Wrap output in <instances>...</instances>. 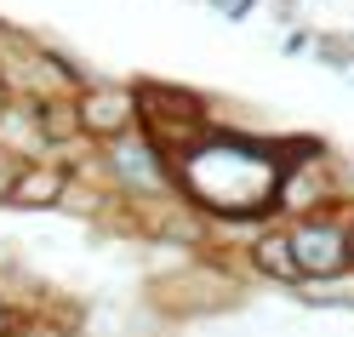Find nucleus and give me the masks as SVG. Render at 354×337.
I'll list each match as a JSON object with an SVG mask.
<instances>
[{
    "instance_id": "1",
    "label": "nucleus",
    "mask_w": 354,
    "mask_h": 337,
    "mask_svg": "<svg viewBox=\"0 0 354 337\" xmlns=\"http://www.w3.org/2000/svg\"><path fill=\"white\" fill-rule=\"evenodd\" d=\"M292 263H297V275H343V268L354 263V246H348V235H343V223H320V217H308V223H297L292 235Z\"/></svg>"
},
{
    "instance_id": "2",
    "label": "nucleus",
    "mask_w": 354,
    "mask_h": 337,
    "mask_svg": "<svg viewBox=\"0 0 354 337\" xmlns=\"http://www.w3.org/2000/svg\"><path fill=\"white\" fill-rule=\"evenodd\" d=\"M63 194V172L57 166H29L12 177V206H52Z\"/></svg>"
},
{
    "instance_id": "3",
    "label": "nucleus",
    "mask_w": 354,
    "mask_h": 337,
    "mask_svg": "<svg viewBox=\"0 0 354 337\" xmlns=\"http://www.w3.org/2000/svg\"><path fill=\"white\" fill-rule=\"evenodd\" d=\"M126 120H131V98H120V92H97L80 109V126H92V131H120Z\"/></svg>"
},
{
    "instance_id": "4",
    "label": "nucleus",
    "mask_w": 354,
    "mask_h": 337,
    "mask_svg": "<svg viewBox=\"0 0 354 337\" xmlns=\"http://www.w3.org/2000/svg\"><path fill=\"white\" fill-rule=\"evenodd\" d=\"M252 263H257L269 280H297V263H292V240H286V235H263V240L252 246Z\"/></svg>"
},
{
    "instance_id": "5",
    "label": "nucleus",
    "mask_w": 354,
    "mask_h": 337,
    "mask_svg": "<svg viewBox=\"0 0 354 337\" xmlns=\"http://www.w3.org/2000/svg\"><path fill=\"white\" fill-rule=\"evenodd\" d=\"M0 337H17V320H12V309L0 303Z\"/></svg>"
},
{
    "instance_id": "6",
    "label": "nucleus",
    "mask_w": 354,
    "mask_h": 337,
    "mask_svg": "<svg viewBox=\"0 0 354 337\" xmlns=\"http://www.w3.org/2000/svg\"><path fill=\"white\" fill-rule=\"evenodd\" d=\"M0 109H6V86H0Z\"/></svg>"
}]
</instances>
